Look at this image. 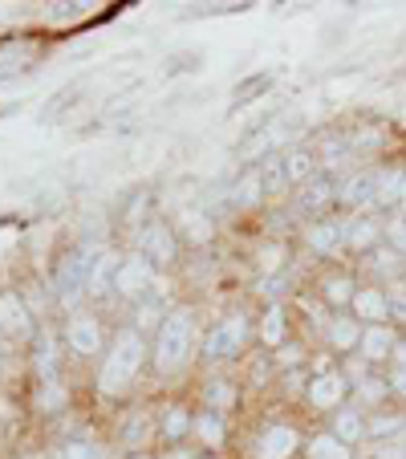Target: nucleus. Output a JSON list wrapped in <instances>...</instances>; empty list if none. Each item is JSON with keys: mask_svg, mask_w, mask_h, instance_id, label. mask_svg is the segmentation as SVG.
<instances>
[{"mask_svg": "<svg viewBox=\"0 0 406 459\" xmlns=\"http://www.w3.org/2000/svg\"><path fill=\"white\" fill-rule=\"evenodd\" d=\"M139 366H143V338H139L134 330H122L118 338H114L110 354H106L102 374H98V390H102L106 399L122 394V390H126L130 382H134Z\"/></svg>", "mask_w": 406, "mask_h": 459, "instance_id": "1", "label": "nucleus"}, {"mask_svg": "<svg viewBox=\"0 0 406 459\" xmlns=\"http://www.w3.org/2000/svg\"><path fill=\"white\" fill-rule=\"evenodd\" d=\"M187 350H191V313L175 309L167 321H159V338H155L159 370H179L187 362Z\"/></svg>", "mask_w": 406, "mask_h": 459, "instance_id": "2", "label": "nucleus"}, {"mask_svg": "<svg viewBox=\"0 0 406 459\" xmlns=\"http://www.w3.org/2000/svg\"><path fill=\"white\" fill-rule=\"evenodd\" d=\"M98 260V248L94 244H78L73 252H65L57 264V297L61 305H78L82 293L90 289V269Z\"/></svg>", "mask_w": 406, "mask_h": 459, "instance_id": "3", "label": "nucleus"}, {"mask_svg": "<svg viewBox=\"0 0 406 459\" xmlns=\"http://www.w3.org/2000/svg\"><path fill=\"white\" fill-rule=\"evenodd\" d=\"M155 269H151V260L143 256V252H134V256H126L118 264V273H114V289H118L122 297H130V301H139V297L155 293Z\"/></svg>", "mask_w": 406, "mask_h": 459, "instance_id": "4", "label": "nucleus"}, {"mask_svg": "<svg viewBox=\"0 0 406 459\" xmlns=\"http://www.w3.org/2000/svg\"><path fill=\"white\" fill-rule=\"evenodd\" d=\"M0 333H4V338H17V342L33 338V317H29L25 301L13 293L0 297Z\"/></svg>", "mask_w": 406, "mask_h": 459, "instance_id": "5", "label": "nucleus"}, {"mask_svg": "<svg viewBox=\"0 0 406 459\" xmlns=\"http://www.w3.org/2000/svg\"><path fill=\"white\" fill-rule=\"evenodd\" d=\"M139 240H143V256H147L151 264H171L175 260V232L163 220H151Z\"/></svg>", "mask_w": 406, "mask_h": 459, "instance_id": "6", "label": "nucleus"}, {"mask_svg": "<svg viewBox=\"0 0 406 459\" xmlns=\"http://www.w3.org/2000/svg\"><path fill=\"white\" fill-rule=\"evenodd\" d=\"M244 338H248V321L236 313V317H228V321L216 325V333L208 338V354L212 358H232L236 350L244 346Z\"/></svg>", "mask_w": 406, "mask_h": 459, "instance_id": "7", "label": "nucleus"}, {"mask_svg": "<svg viewBox=\"0 0 406 459\" xmlns=\"http://www.w3.org/2000/svg\"><path fill=\"white\" fill-rule=\"evenodd\" d=\"M337 195H341V204H350V208H370V204H378V171L350 175Z\"/></svg>", "mask_w": 406, "mask_h": 459, "instance_id": "8", "label": "nucleus"}, {"mask_svg": "<svg viewBox=\"0 0 406 459\" xmlns=\"http://www.w3.org/2000/svg\"><path fill=\"white\" fill-rule=\"evenodd\" d=\"M260 459H289L297 451V431L293 427H268L256 443Z\"/></svg>", "mask_w": 406, "mask_h": 459, "instance_id": "9", "label": "nucleus"}, {"mask_svg": "<svg viewBox=\"0 0 406 459\" xmlns=\"http://www.w3.org/2000/svg\"><path fill=\"white\" fill-rule=\"evenodd\" d=\"M65 342H70L78 354H94V350L102 346V325H98L94 317H73L70 330H65Z\"/></svg>", "mask_w": 406, "mask_h": 459, "instance_id": "10", "label": "nucleus"}, {"mask_svg": "<svg viewBox=\"0 0 406 459\" xmlns=\"http://www.w3.org/2000/svg\"><path fill=\"white\" fill-rule=\"evenodd\" d=\"M346 399V382L341 374H317L309 382V403L313 407H337V403Z\"/></svg>", "mask_w": 406, "mask_h": 459, "instance_id": "11", "label": "nucleus"}, {"mask_svg": "<svg viewBox=\"0 0 406 459\" xmlns=\"http://www.w3.org/2000/svg\"><path fill=\"white\" fill-rule=\"evenodd\" d=\"M329 200H333V183H329L325 175H313L309 183H301V195H297V208H301V212H321Z\"/></svg>", "mask_w": 406, "mask_h": 459, "instance_id": "12", "label": "nucleus"}, {"mask_svg": "<svg viewBox=\"0 0 406 459\" xmlns=\"http://www.w3.org/2000/svg\"><path fill=\"white\" fill-rule=\"evenodd\" d=\"M341 236H346L350 248L366 252V248H374V244H378V224H374L370 216H354V220H346V224H341Z\"/></svg>", "mask_w": 406, "mask_h": 459, "instance_id": "13", "label": "nucleus"}, {"mask_svg": "<svg viewBox=\"0 0 406 459\" xmlns=\"http://www.w3.org/2000/svg\"><path fill=\"white\" fill-rule=\"evenodd\" d=\"M354 309H358V317L374 321V325H382V321L390 317V301L378 293V289H362V293H354Z\"/></svg>", "mask_w": 406, "mask_h": 459, "instance_id": "14", "label": "nucleus"}, {"mask_svg": "<svg viewBox=\"0 0 406 459\" xmlns=\"http://www.w3.org/2000/svg\"><path fill=\"white\" fill-rule=\"evenodd\" d=\"M293 126H297L293 114H281V118H272L264 130H256V143H248V147H244V155H256V151H264V147H272V143H281V134H289Z\"/></svg>", "mask_w": 406, "mask_h": 459, "instance_id": "15", "label": "nucleus"}, {"mask_svg": "<svg viewBox=\"0 0 406 459\" xmlns=\"http://www.w3.org/2000/svg\"><path fill=\"white\" fill-rule=\"evenodd\" d=\"M390 350H394V333H390L386 325H370V330L362 333V354L370 358V362L390 358Z\"/></svg>", "mask_w": 406, "mask_h": 459, "instance_id": "16", "label": "nucleus"}, {"mask_svg": "<svg viewBox=\"0 0 406 459\" xmlns=\"http://www.w3.org/2000/svg\"><path fill=\"white\" fill-rule=\"evenodd\" d=\"M309 244H313L317 252H337L341 244H346V236H341V224H337V220L313 224V228H309Z\"/></svg>", "mask_w": 406, "mask_h": 459, "instance_id": "17", "label": "nucleus"}, {"mask_svg": "<svg viewBox=\"0 0 406 459\" xmlns=\"http://www.w3.org/2000/svg\"><path fill=\"white\" fill-rule=\"evenodd\" d=\"M366 427H370V423H366V419L358 415V411H337V419H333V435H337L341 443H346V447H350V443L362 439Z\"/></svg>", "mask_w": 406, "mask_h": 459, "instance_id": "18", "label": "nucleus"}, {"mask_svg": "<svg viewBox=\"0 0 406 459\" xmlns=\"http://www.w3.org/2000/svg\"><path fill=\"white\" fill-rule=\"evenodd\" d=\"M33 366H37V374H41L45 382H53V370H57V342H53V333H41V338H37Z\"/></svg>", "mask_w": 406, "mask_h": 459, "instance_id": "19", "label": "nucleus"}, {"mask_svg": "<svg viewBox=\"0 0 406 459\" xmlns=\"http://www.w3.org/2000/svg\"><path fill=\"white\" fill-rule=\"evenodd\" d=\"M313 155L305 147H297V151H289L285 155V175H289V183H309L313 179Z\"/></svg>", "mask_w": 406, "mask_h": 459, "instance_id": "20", "label": "nucleus"}, {"mask_svg": "<svg viewBox=\"0 0 406 459\" xmlns=\"http://www.w3.org/2000/svg\"><path fill=\"white\" fill-rule=\"evenodd\" d=\"M329 342H333L337 350H350L362 342V330H358V321L354 317H337L333 325H329Z\"/></svg>", "mask_w": 406, "mask_h": 459, "instance_id": "21", "label": "nucleus"}, {"mask_svg": "<svg viewBox=\"0 0 406 459\" xmlns=\"http://www.w3.org/2000/svg\"><path fill=\"white\" fill-rule=\"evenodd\" d=\"M118 264H122V260L114 256V252H98L94 269H90V293H102L106 281H110V273H118Z\"/></svg>", "mask_w": 406, "mask_h": 459, "instance_id": "22", "label": "nucleus"}, {"mask_svg": "<svg viewBox=\"0 0 406 459\" xmlns=\"http://www.w3.org/2000/svg\"><path fill=\"white\" fill-rule=\"evenodd\" d=\"M309 459H350V447L337 435H317L309 443Z\"/></svg>", "mask_w": 406, "mask_h": 459, "instance_id": "23", "label": "nucleus"}, {"mask_svg": "<svg viewBox=\"0 0 406 459\" xmlns=\"http://www.w3.org/2000/svg\"><path fill=\"white\" fill-rule=\"evenodd\" d=\"M260 338H264L268 346H281V342H285V309H281V305H272V309L264 313V321H260Z\"/></svg>", "mask_w": 406, "mask_h": 459, "instance_id": "24", "label": "nucleus"}, {"mask_svg": "<svg viewBox=\"0 0 406 459\" xmlns=\"http://www.w3.org/2000/svg\"><path fill=\"white\" fill-rule=\"evenodd\" d=\"M260 183H264V191H281L289 183L285 175V155H272L264 159V167H260Z\"/></svg>", "mask_w": 406, "mask_h": 459, "instance_id": "25", "label": "nucleus"}, {"mask_svg": "<svg viewBox=\"0 0 406 459\" xmlns=\"http://www.w3.org/2000/svg\"><path fill=\"white\" fill-rule=\"evenodd\" d=\"M195 431H199V439H203V443H212V447H216V443L224 439V419H220L216 411H208V415L195 419Z\"/></svg>", "mask_w": 406, "mask_h": 459, "instance_id": "26", "label": "nucleus"}, {"mask_svg": "<svg viewBox=\"0 0 406 459\" xmlns=\"http://www.w3.org/2000/svg\"><path fill=\"white\" fill-rule=\"evenodd\" d=\"M65 399H70V394H65V386L53 378V382H45V386H41V394H37V407H41V411H57V407H65Z\"/></svg>", "mask_w": 406, "mask_h": 459, "instance_id": "27", "label": "nucleus"}, {"mask_svg": "<svg viewBox=\"0 0 406 459\" xmlns=\"http://www.w3.org/2000/svg\"><path fill=\"white\" fill-rule=\"evenodd\" d=\"M191 427H195V423H191L187 411H179V407L167 411V419H163V435H167V439H183V435H187Z\"/></svg>", "mask_w": 406, "mask_h": 459, "instance_id": "28", "label": "nucleus"}, {"mask_svg": "<svg viewBox=\"0 0 406 459\" xmlns=\"http://www.w3.org/2000/svg\"><path fill=\"white\" fill-rule=\"evenodd\" d=\"M260 191H264V183H260V171H248V175H244V183L236 187V204H256Z\"/></svg>", "mask_w": 406, "mask_h": 459, "instance_id": "29", "label": "nucleus"}, {"mask_svg": "<svg viewBox=\"0 0 406 459\" xmlns=\"http://www.w3.org/2000/svg\"><path fill=\"white\" fill-rule=\"evenodd\" d=\"M57 459H102V451L94 447V443H65V447L57 451Z\"/></svg>", "mask_w": 406, "mask_h": 459, "instance_id": "30", "label": "nucleus"}, {"mask_svg": "<svg viewBox=\"0 0 406 459\" xmlns=\"http://www.w3.org/2000/svg\"><path fill=\"white\" fill-rule=\"evenodd\" d=\"M232 399H236V390L228 386V382H208V403H212L216 411L232 407Z\"/></svg>", "mask_w": 406, "mask_h": 459, "instance_id": "31", "label": "nucleus"}, {"mask_svg": "<svg viewBox=\"0 0 406 459\" xmlns=\"http://www.w3.org/2000/svg\"><path fill=\"white\" fill-rule=\"evenodd\" d=\"M325 297H329V301H333V305H354V285H350V281H329V285H325Z\"/></svg>", "mask_w": 406, "mask_h": 459, "instance_id": "32", "label": "nucleus"}, {"mask_svg": "<svg viewBox=\"0 0 406 459\" xmlns=\"http://www.w3.org/2000/svg\"><path fill=\"white\" fill-rule=\"evenodd\" d=\"M187 228H191V240H208V220L203 216H195V212H187Z\"/></svg>", "mask_w": 406, "mask_h": 459, "instance_id": "33", "label": "nucleus"}, {"mask_svg": "<svg viewBox=\"0 0 406 459\" xmlns=\"http://www.w3.org/2000/svg\"><path fill=\"white\" fill-rule=\"evenodd\" d=\"M374 269H378V273H398V256H394V252H386V248L374 252Z\"/></svg>", "mask_w": 406, "mask_h": 459, "instance_id": "34", "label": "nucleus"}, {"mask_svg": "<svg viewBox=\"0 0 406 459\" xmlns=\"http://www.w3.org/2000/svg\"><path fill=\"white\" fill-rule=\"evenodd\" d=\"M143 435H147V419H134V423H126L122 439H126V443H143Z\"/></svg>", "mask_w": 406, "mask_h": 459, "instance_id": "35", "label": "nucleus"}, {"mask_svg": "<svg viewBox=\"0 0 406 459\" xmlns=\"http://www.w3.org/2000/svg\"><path fill=\"white\" fill-rule=\"evenodd\" d=\"M390 244H394L398 252H406V220H394V224H390Z\"/></svg>", "mask_w": 406, "mask_h": 459, "instance_id": "36", "label": "nucleus"}, {"mask_svg": "<svg viewBox=\"0 0 406 459\" xmlns=\"http://www.w3.org/2000/svg\"><path fill=\"white\" fill-rule=\"evenodd\" d=\"M370 431L386 439V435H394V431H398V419H374V423H370Z\"/></svg>", "mask_w": 406, "mask_h": 459, "instance_id": "37", "label": "nucleus"}, {"mask_svg": "<svg viewBox=\"0 0 406 459\" xmlns=\"http://www.w3.org/2000/svg\"><path fill=\"white\" fill-rule=\"evenodd\" d=\"M390 390L406 399V370H398V366H394V374H390Z\"/></svg>", "mask_w": 406, "mask_h": 459, "instance_id": "38", "label": "nucleus"}, {"mask_svg": "<svg viewBox=\"0 0 406 459\" xmlns=\"http://www.w3.org/2000/svg\"><path fill=\"white\" fill-rule=\"evenodd\" d=\"M390 313L406 321V293H394V297H390Z\"/></svg>", "mask_w": 406, "mask_h": 459, "instance_id": "39", "label": "nucleus"}, {"mask_svg": "<svg viewBox=\"0 0 406 459\" xmlns=\"http://www.w3.org/2000/svg\"><path fill=\"white\" fill-rule=\"evenodd\" d=\"M394 362H398V370H406V342L402 346H394Z\"/></svg>", "mask_w": 406, "mask_h": 459, "instance_id": "40", "label": "nucleus"}, {"mask_svg": "<svg viewBox=\"0 0 406 459\" xmlns=\"http://www.w3.org/2000/svg\"><path fill=\"white\" fill-rule=\"evenodd\" d=\"M163 459H191L187 451H171V455H163Z\"/></svg>", "mask_w": 406, "mask_h": 459, "instance_id": "41", "label": "nucleus"}, {"mask_svg": "<svg viewBox=\"0 0 406 459\" xmlns=\"http://www.w3.org/2000/svg\"><path fill=\"white\" fill-rule=\"evenodd\" d=\"M398 200H402V204H406V183H402V195H398Z\"/></svg>", "mask_w": 406, "mask_h": 459, "instance_id": "42", "label": "nucleus"}, {"mask_svg": "<svg viewBox=\"0 0 406 459\" xmlns=\"http://www.w3.org/2000/svg\"><path fill=\"white\" fill-rule=\"evenodd\" d=\"M402 459H406V443H402Z\"/></svg>", "mask_w": 406, "mask_h": 459, "instance_id": "43", "label": "nucleus"}]
</instances>
